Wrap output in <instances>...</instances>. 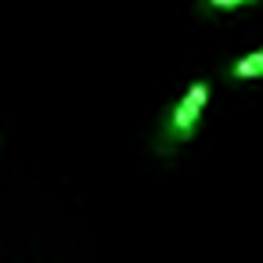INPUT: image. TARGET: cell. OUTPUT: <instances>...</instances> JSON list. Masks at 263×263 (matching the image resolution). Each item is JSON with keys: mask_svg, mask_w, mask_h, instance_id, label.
Segmentation results:
<instances>
[{"mask_svg": "<svg viewBox=\"0 0 263 263\" xmlns=\"http://www.w3.org/2000/svg\"><path fill=\"white\" fill-rule=\"evenodd\" d=\"M209 90H213L209 80H195L162 112L159 130H155V141H152V148H155L159 159H177L195 141V134L202 126V116H205V105H209Z\"/></svg>", "mask_w": 263, "mask_h": 263, "instance_id": "cell-1", "label": "cell"}, {"mask_svg": "<svg viewBox=\"0 0 263 263\" xmlns=\"http://www.w3.org/2000/svg\"><path fill=\"white\" fill-rule=\"evenodd\" d=\"M223 76L234 80V83L263 80V47H259V51H249V54H241V58H234V62L223 69Z\"/></svg>", "mask_w": 263, "mask_h": 263, "instance_id": "cell-2", "label": "cell"}, {"mask_svg": "<svg viewBox=\"0 0 263 263\" xmlns=\"http://www.w3.org/2000/svg\"><path fill=\"white\" fill-rule=\"evenodd\" d=\"M245 4H256V0H195V8L213 15V11H234V8H245Z\"/></svg>", "mask_w": 263, "mask_h": 263, "instance_id": "cell-3", "label": "cell"}]
</instances>
